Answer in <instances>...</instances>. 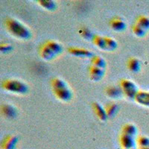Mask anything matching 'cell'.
I'll list each match as a JSON object with an SVG mask.
<instances>
[{
    "label": "cell",
    "instance_id": "obj_17",
    "mask_svg": "<svg viewBox=\"0 0 149 149\" xmlns=\"http://www.w3.org/2000/svg\"><path fill=\"white\" fill-rule=\"evenodd\" d=\"M37 2L42 8H45L46 10H51V11L54 10L57 8L56 2L52 0H40Z\"/></svg>",
    "mask_w": 149,
    "mask_h": 149
},
{
    "label": "cell",
    "instance_id": "obj_21",
    "mask_svg": "<svg viewBox=\"0 0 149 149\" xmlns=\"http://www.w3.org/2000/svg\"><path fill=\"white\" fill-rule=\"evenodd\" d=\"M93 43L97 47L103 50H106V42H105V37H102L100 35H95L93 37Z\"/></svg>",
    "mask_w": 149,
    "mask_h": 149
},
{
    "label": "cell",
    "instance_id": "obj_28",
    "mask_svg": "<svg viewBox=\"0 0 149 149\" xmlns=\"http://www.w3.org/2000/svg\"><path fill=\"white\" fill-rule=\"evenodd\" d=\"M139 149H149V147H144V148H139Z\"/></svg>",
    "mask_w": 149,
    "mask_h": 149
},
{
    "label": "cell",
    "instance_id": "obj_11",
    "mask_svg": "<svg viewBox=\"0 0 149 149\" xmlns=\"http://www.w3.org/2000/svg\"><path fill=\"white\" fill-rule=\"evenodd\" d=\"M93 109L95 115L97 116L98 119L101 121H106L108 118L105 110L104 107H103L102 105L98 102H93Z\"/></svg>",
    "mask_w": 149,
    "mask_h": 149
},
{
    "label": "cell",
    "instance_id": "obj_18",
    "mask_svg": "<svg viewBox=\"0 0 149 149\" xmlns=\"http://www.w3.org/2000/svg\"><path fill=\"white\" fill-rule=\"evenodd\" d=\"M52 86L53 90H60V89H63L69 87L65 81L59 78H55L52 80Z\"/></svg>",
    "mask_w": 149,
    "mask_h": 149
},
{
    "label": "cell",
    "instance_id": "obj_25",
    "mask_svg": "<svg viewBox=\"0 0 149 149\" xmlns=\"http://www.w3.org/2000/svg\"><path fill=\"white\" fill-rule=\"evenodd\" d=\"M139 148L149 147V137L146 136H139L136 140Z\"/></svg>",
    "mask_w": 149,
    "mask_h": 149
},
{
    "label": "cell",
    "instance_id": "obj_5",
    "mask_svg": "<svg viewBox=\"0 0 149 149\" xmlns=\"http://www.w3.org/2000/svg\"><path fill=\"white\" fill-rule=\"evenodd\" d=\"M119 142H120L122 149L134 148H136V145H137V142L135 140L134 136L125 134H121L119 137Z\"/></svg>",
    "mask_w": 149,
    "mask_h": 149
},
{
    "label": "cell",
    "instance_id": "obj_7",
    "mask_svg": "<svg viewBox=\"0 0 149 149\" xmlns=\"http://www.w3.org/2000/svg\"><path fill=\"white\" fill-rule=\"evenodd\" d=\"M19 139L17 136L8 135L4 139L2 143V149H16Z\"/></svg>",
    "mask_w": 149,
    "mask_h": 149
},
{
    "label": "cell",
    "instance_id": "obj_16",
    "mask_svg": "<svg viewBox=\"0 0 149 149\" xmlns=\"http://www.w3.org/2000/svg\"><path fill=\"white\" fill-rule=\"evenodd\" d=\"M122 91L121 88H118L116 86H109L106 89V94L107 96L112 98H118L122 95Z\"/></svg>",
    "mask_w": 149,
    "mask_h": 149
},
{
    "label": "cell",
    "instance_id": "obj_13",
    "mask_svg": "<svg viewBox=\"0 0 149 149\" xmlns=\"http://www.w3.org/2000/svg\"><path fill=\"white\" fill-rule=\"evenodd\" d=\"M110 26L116 31H123L126 29V23L123 19L119 17H115L110 21Z\"/></svg>",
    "mask_w": 149,
    "mask_h": 149
},
{
    "label": "cell",
    "instance_id": "obj_2",
    "mask_svg": "<svg viewBox=\"0 0 149 149\" xmlns=\"http://www.w3.org/2000/svg\"><path fill=\"white\" fill-rule=\"evenodd\" d=\"M63 52V47L59 42L49 40L42 44L40 49V55L45 61H51Z\"/></svg>",
    "mask_w": 149,
    "mask_h": 149
},
{
    "label": "cell",
    "instance_id": "obj_27",
    "mask_svg": "<svg viewBox=\"0 0 149 149\" xmlns=\"http://www.w3.org/2000/svg\"><path fill=\"white\" fill-rule=\"evenodd\" d=\"M12 49H13V47L11 45L8 44V43H2L0 45V50L3 53L9 52L12 51Z\"/></svg>",
    "mask_w": 149,
    "mask_h": 149
},
{
    "label": "cell",
    "instance_id": "obj_8",
    "mask_svg": "<svg viewBox=\"0 0 149 149\" xmlns=\"http://www.w3.org/2000/svg\"><path fill=\"white\" fill-rule=\"evenodd\" d=\"M68 52L71 54L79 58H93V53L88 49H83V48L71 47L68 49Z\"/></svg>",
    "mask_w": 149,
    "mask_h": 149
},
{
    "label": "cell",
    "instance_id": "obj_3",
    "mask_svg": "<svg viewBox=\"0 0 149 149\" xmlns=\"http://www.w3.org/2000/svg\"><path fill=\"white\" fill-rule=\"evenodd\" d=\"M2 88L6 91L17 94H25L28 92V86L19 80L6 79L2 83Z\"/></svg>",
    "mask_w": 149,
    "mask_h": 149
},
{
    "label": "cell",
    "instance_id": "obj_6",
    "mask_svg": "<svg viewBox=\"0 0 149 149\" xmlns=\"http://www.w3.org/2000/svg\"><path fill=\"white\" fill-rule=\"evenodd\" d=\"M53 92L55 96L62 102H69L72 98V92L69 87L60 90H54Z\"/></svg>",
    "mask_w": 149,
    "mask_h": 149
},
{
    "label": "cell",
    "instance_id": "obj_29",
    "mask_svg": "<svg viewBox=\"0 0 149 149\" xmlns=\"http://www.w3.org/2000/svg\"><path fill=\"white\" fill-rule=\"evenodd\" d=\"M128 149H136V148H128Z\"/></svg>",
    "mask_w": 149,
    "mask_h": 149
},
{
    "label": "cell",
    "instance_id": "obj_1",
    "mask_svg": "<svg viewBox=\"0 0 149 149\" xmlns=\"http://www.w3.org/2000/svg\"><path fill=\"white\" fill-rule=\"evenodd\" d=\"M5 23L9 32L18 39L29 40L31 37V31L17 19L8 18L5 19Z\"/></svg>",
    "mask_w": 149,
    "mask_h": 149
},
{
    "label": "cell",
    "instance_id": "obj_24",
    "mask_svg": "<svg viewBox=\"0 0 149 149\" xmlns=\"http://www.w3.org/2000/svg\"><path fill=\"white\" fill-rule=\"evenodd\" d=\"M132 31L133 33L138 37H143L146 34V32H147L143 28L139 26L137 23L134 24V26H133Z\"/></svg>",
    "mask_w": 149,
    "mask_h": 149
},
{
    "label": "cell",
    "instance_id": "obj_20",
    "mask_svg": "<svg viewBox=\"0 0 149 149\" xmlns=\"http://www.w3.org/2000/svg\"><path fill=\"white\" fill-rule=\"evenodd\" d=\"M91 61L92 65L97 66L98 68H101V69H103V70H104V68L107 66V63H106L105 60L102 57H100V56H93L92 58Z\"/></svg>",
    "mask_w": 149,
    "mask_h": 149
},
{
    "label": "cell",
    "instance_id": "obj_10",
    "mask_svg": "<svg viewBox=\"0 0 149 149\" xmlns=\"http://www.w3.org/2000/svg\"><path fill=\"white\" fill-rule=\"evenodd\" d=\"M134 99L139 104L149 107V92L139 91L136 95Z\"/></svg>",
    "mask_w": 149,
    "mask_h": 149
},
{
    "label": "cell",
    "instance_id": "obj_22",
    "mask_svg": "<svg viewBox=\"0 0 149 149\" xmlns=\"http://www.w3.org/2000/svg\"><path fill=\"white\" fill-rule=\"evenodd\" d=\"M106 42V50L107 51H113L118 46V43L114 38L110 37H105Z\"/></svg>",
    "mask_w": 149,
    "mask_h": 149
},
{
    "label": "cell",
    "instance_id": "obj_14",
    "mask_svg": "<svg viewBox=\"0 0 149 149\" xmlns=\"http://www.w3.org/2000/svg\"><path fill=\"white\" fill-rule=\"evenodd\" d=\"M127 67L133 72H138L141 69L140 61L136 58H130L127 61Z\"/></svg>",
    "mask_w": 149,
    "mask_h": 149
},
{
    "label": "cell",
    "instance_id": "obj_12",
    "mask_svg": "<svg viewBox=\"0 0 149 149\" xmlns=\"http://www.w3.org/2000/svg\"><path fill=\"white\" fill-rule=\"evenodd\" d=\"M1 110L2 113L5 117L9 118V119H13L15 118L17 115V109L12 106V105L9 104H2L1 107Z\"/></svg>",
    "mask_w": 149,
    "mask_h": 149
},
{
    "label": "cell",
    "instance_id": "obj_4",
    "mask_svg": "<svg viewBox=\"0 0 149 149\" xmlns=\"http://www.w3.org/2000/svg\"><path fill=\"white\" fill-rule=\"evenodd\" d=\"M120 88L122 93H124L127 98H134L139 92L137 86L134 82L129 79H122L120 81Z\"/></svg>",
    "mask_w": 149,
    "mask_h": 149
},
{
    "label": "cell",
    "instance_id": "obj_9",
    "mask_svg": "<svg viewBox=\"0 0 149 149\" xmlns=\"http://www.w3.org/2000/svg\"><path fill=\"white\" fill-rule=\"evenodd\" d=\"M90 78L92 81H98L103 78L104 75V71L103 69L98 68L97 66H93L92 65L90 67Z\"/></svg>",
    "mask_w": 149,
    "mask_h": 149
},
{
    "label": "cell",
    "instance_id": "obj_23",
    "mask_svg": "<svg viewBox=\"0 0 149 149\" xmlns=\"http://www.w3.org/2000/svg\"><path fill=\"white\" fill-rule=\"evenodd\" d=\"M136 23L140 26L141 27L143 28L145 30L147 31L149 30V18L148 17H146V16H140L138 18Z\"/></svg>",
    "mask_w": 149,
    "mask_h": 149
},
{
    "label": "cell",
    "instance_id": "obj_19",
    "mask_svg": "<svg viewBox=\"0 0 149 149\" xmlns=\"http://www.w3.org/2000/svg\"><path fill=\"white\" fill-rule=\"evenodd\" d=\"M137 133V128L133 124H127L122 128V134L132 136H134V137H135V136H136Z\"/></svg>",
    "mask_w": 149,
    "mask_h": 149
},
{
    "label": "cell",
    "instance_id": "obj_26",
    "mask_svg": "<svg viewBox=\"0 0 149 149\" xmlns=\"http://www.w3.org/2000/svg\"><path fill=\"white\" fill-rule=\"evenodd\" d=\"M80 34L81 35L82 37L85 38L86 40H93V37H94L91 31L88 29H86V28H84V29H82L80 31Z\"/></svg>",
    "mask_w": 149,
    "mask_h": 149
},
{
    "label": "cell",
    "instance_id": "obj_15",
    "mask_svg": "<svg viewBox=\"0 0 149 149\" xmlns=\"http://www.w3.org/2000/svg\"><path fill=\"white\" fill-rule=\"evenodd\" d=\"M107 115L108 117H113L115 116L116 114L119 110V106L115 102H110L107 104L106 107H104Z\"/></svg>",
    "mask_w": 149,
    "mask_h": 149
}]
</instances>
